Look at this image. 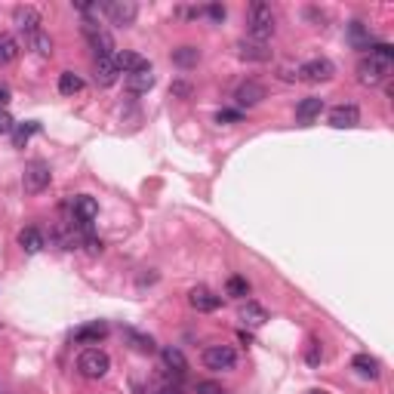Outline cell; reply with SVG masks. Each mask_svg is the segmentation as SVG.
Segmentation results:
<instances>
[{
  "mask_svg": "<svg viewBox=\"0 0 394 394\" xmlns=\"http://www.w3.org/2000/svg\"><path fill=\"white\" fill-rule=\"evenodd\" d=\"M13 25L19 28L25 37L37 34V31H41V13H37L34 6H15L13 10Z\"/></svg>",
  "mask_w": 394,
  "mask_h": 394,
  "instance_id": "9c48e42d",
  "label": "cell"
},
{
  "mask_svg": "<svg viewBox=\"0 0 394 394\" xmlns=\"http://www.w3.org/2000/svg\"><path fill=\"white\" fill-rule=\"evenodd\" d=\"M321 111H323V99L308 96V99H302V102H299V108H296V120H299V123H311L314 118H321Z\"/></svg>",
  "mask_w": 394,
  "mask_h": 394,
  "instance_id": "ac0fdd59",
  "label": "cell"
},
{
  "mask_svg": "<svg viewBox=\"0 0 394 394\" xmlns=\"http://www.w3.org/2000/svg\"><path fill=\"white\" fill-rule=\"evenodd\" d=\"M173 62L179 68H195L200 62V50L197 46H179V50H173Z\"/></svg>",
  "mask_w": 394,
  "mask_h": 394,
  "instance_id": "d4e9b609",
  "label": "cell"
},
{
  "mask_svg": "<svg viewBox=\"0 0 394 394\" xmlns=\"http://www.w3.org/2000/svg\"><path fill=\"white\" fill-rule=\"evenodd\" d=\"M160 358H164V367L169 370V373H176V376H182L185 370H188V360H185V354L179 349H164L160 351Z\"/></svg>",
  "mask_w": 394,
  "mask_h": 394,
  "instance_id": "44dd1931",
  "label": "cell"
},
{
  "mask_svg": "<svg viewBox=\"0 0 394 394\" xmlns=\"http://www.w3.org/2000/svg\"><path fill=\"white\" fill-rule=\"evenodd\" d=\"M305 360H308V364H311V367H321V360H323V351H321V342H318V339H308Z\"/></svg>",
  "mask_w": 394,
  "mask_h": 394,
  "instance_id": "4dcf8cb0",
  "label": "cell"
},
{
  "mask_svg": "<svg viewBox=\"0 0 394 394\" xmlns=\"http://www.w3.org/2000/svg\"><path fill=\"white\" fill-rule=\"evenodd\" d=\"M151 87H154V71H151V65H148V68H142V71L127 74V90H129V92H136V96L148 92Z\"/></svg>",
  "mask_w": 394,
  "mask_h": 394,
  "instance_id": "2e32d148",
  "label": "cell"
},
{
  "mask_svg": "<svg viewBox=\"0 0 394 394\" xmlns=\"http://www.w3.org/2000/svg\"><path fill=\"white\" fill-rule=\"evenodd\" d=\"M204 13L210 15L213 22H222V19H225V15H228V13H225V6H219V3H210V6H206V10H204Z\"/></svg>",
  "mask_w": 394,
  "mask_h": 394,
  "instance_id": "8d00e7d4",
  "label": "cell"
},
{
  "mask_svg": "<svg viewBox=\"0 0 394 394\" xmlns=\"http://www.w3.org/2000/svg\"><path fill=\"white\" fill-rule=\"evenodd\" d=\"M52 173H50V164H43V160H31L25 167V173H22V188L28 191V195H41V191L50 185Z\"/></svg>",
  "mask_w": 394,
  "mask_h": 394,
  "instance_id": "277c9868",
  "label": "cell"
},
{
  "mask_svg": "<svg viewBox=\"0 0 394 394\" xmlns=\"http://www.w3.org/2000/svg\"><path fill=\"white\" fill-rule=\"evenodd\" d=\"M83 37L90 41V46L96 50V59H102V56H114V41H111V34L99 25V22H92V19H87L83 22Z\"/></svg>",
  "mask_w": 394,
  "mask_h": 394,
  "instance_id": "5b68a950",
  "label": "cell"
},
{
  "mask_svg": "<svg viewBox=\"0 0 394 394\" xmlns=\"http://www.w3.org/2000/svg\"><path fill=\"white\" fill-rule=\"evenodd\" d=\"M83 246H87V253H90V256H99V253L105 250V244L99 241L96 234H87V237H83Z\"/></svg>",
  "mask_w": 394,
  "mask_h": 394,
  "instance_id": "d6a6232c",
  "label": "cell"
},
{
  "mask_svg": "<svg viewBox=\"0 0 394 394\" xmlns=\"http://www.w3.org/2000/svg\"><path fill=\"white\" fill-rule=\"evenodd\" d=\"M268 96V90L262 87L259 80H246V83H241L237 87V92H234V99H237V105H244V108H253V105H259L262 99Z\"/></svg>",
  "mask_w": 394,
  "mask_h": 394,
  "instance_id": "8fae6325",
  "label": "cell"
},
{
  "mask_svg": "<svg viewBox=\"0 0 394 394\" xmlns=\"http://www.w3.org/2000/svg\"><path fill=\"white\" fill-rule=\"evenodd\" d=\"M351 367L358 370L360 376H367V379H376V376H379V360L370 358V354H354Z\"/></svg>",
  "mask_w": 394,
  "mask_h": 394,
  "instance_id": "603a6c76",
  "label": "cell"
},
{
  "mask_svg": "<svg viewBox=\"0 0 394 394\" xmlns=\"http://www.w3.org/2000/svg\"><path fill=\"white\" fill-rule=\"evenodd\" d=\"M108 19H111V25H118V28H129L136 22V15H139V6L133 3V0H111V3H105V10H102Z\"/></svg>",
  "mask_w": 394,
  "mask_h": 394,
  "instance_id": "52a82bcc",
  "label": "cell"
},
{
  "mask_svg": "<svg viewBox=\"0 0 394 394\" xmlns=\"http://www.w3.org/2000/svg\"><path fill=\"white\" fill-rule=\"evenodd\" d=\"M173 96H179V99H191V87H188V83H182V80H176V83H173Z\"/></svg>",
  "mask_w": 394,
  "mask_h": 394,
  "instance_id": "f35d334b",
  "label": "cell"
},
{
  "mask_svg": "<svg viewBox=\"0 0 394 394\" xmlns=\"http://www.w3.org/2000/svg\"><path fill=\"white\" fill-rule=\"evenodd\" d=\"M154 394H182L179 388H160V391H154Z\"/></svg>",
  "mask_w": 394,
  "mask_h": 394,
  "instance_id": "60d3db41",
  "label": "cell"
},
{
  "mask_svg": "<svg viewBox=\"0 0 394 394\" xmlns=\"http://www.w3.org/2000/svg\"><path fill=\"white\" fill-rule=\"evenodd\" d=\"M19 246L25 253H31V256H34V253H41L43 246H46V241H43V234L37 228H22L19 231Z\"/></svg>",
  "mask_w": 394,
  "mask_h": 394,
  "instance_id": "ffe728a7",
  "label": "cell"
},
{
  "mask_svg": "<svg viewBox=\"0 0 394 394\" xmlns=\"http://www.w3.org/2000/svg\"><path fill=\"white\" fill-rule=\"evenodd\" d=\"M127 339H129V342H136V349L139 351H154V339L151 336H139V333H133V330H127Z\"/></svg>",
  "mask_w": 394,
  "mask_h": 394,
  "instance_id": "1f68e13d",
  "label": "cell"
},
{
  "mask_svg": "<svg viewBox=\"0 0 394 394\" xmlns=\"http://www.w3.org/2000/svg\"><path fill=\"white\" fill-rule=\"evenodd\" d=\"M370 59L376 62H385V65H391L394 62V50L388 43H370Z\"/></svg>",
  "mask_w": 394,
  "mask_h": 394,
  "instance_id": "f546056e",
  "label": "cell"
},
{
  "mask_svg": "<svg viewBox=\"0 0 394 394\" xmlns=\"http://www.w3.org/2000/svg\"><path fill=\"white\" fill-rule=\"evenodd\" d=\"M272 34H274V13H272V6L262 3V0L250 3V41L265 43Z\"/></svg>",
  "mask_w": 394,
  "mask_h": 394,
  "instance_id": "6da1fadb",
  "label": "cell"
},
{
  "mask_svg": "<svg viewBox=\"0 0 394 394\" xmlns=\"http://www.w3.org/2000/svg\"><path fill=\"white\" fill-rule=\"evenodd\" d=\"M237 56L246 62H268L272 50H268V43H259V41H241L237 43Z\"/></svg>",
  "mask_w": 394,
  "mask_h": 394,
  "instance_id": "9a60e30c",
  "label": "cell"
},
{
  "mask_svg": "<svg viewBox=\"0 0 394 394\" xmlns=\"http://www.w3.org/2000/svg\"><path fill=\"white\" fill-rule=\"evenodd\" d=\"M241 321L250 323V327H262L268 321V311L256 302H246V305H241Z\"/></svg>",
  "mask_w": 394,
  "mask_h": 394,
  "instance_id": "7402d4cb",
  "label": "cell"
},
{
  "mask_svg": "<svg viewBox=\"0 0 394 394\" xmlns=\"http://www.w3.org/2000/svg\"><path fill=\"white\" fill-rule=\"evenodd\" d=\"M118 74H120V68H118V62H114V56H102V59H96V83L99 87H111L114 80H118Z\"/></svg>",
  "mask_w": 394,
  "mask_h": 394,
  "instance_id": "5bb4252c",
  "label": "cell"
},
{
  "mask_svg": "<svg viewBox=\"0 0 394 394\" xmlns=\"http://www.w3.org/2000/svg\"><path fill=\"white\" fill-rule=\"evenodd\" d=\"M83 90V77L74 71H62L59 74V92L62 96H74V92Z\"/></svg>",
  "mask_w": 394,
  "mask_h": 394,
  "instance_id": "cb8c5ba5",
  "label": "cell"
},
{
  "mask_svg": "<svg viewBox=\"0 0 394 394\" xmlns=\"http://www.w3.org/2000/svg\"><path fill=\"white\" fill-rule=\"evenodd\" d=\"M197 394H228V391L216 382H197Z\"/></svg>",
  "mask_w": 394,
  "mask_h": 394,
  "instance_id": "d590c367",
  "label": "cell"
},
{
  "mask_svg": "<svg viewBox=\"0 0 394 394\" xmlns=\"http://www.w3.org/2000/svg\"><path fill=\"white\" fill-rule=\"evenodd\" d=\"M105 336H108V323H102V321L74 330V342H102Z\"/></svg>",
  "mask_w": 394,
  "mask_h": 394,
  "instance_id": "d6986e66",
  "label": "cell"
},
{
  "mask_svg": "<svg viewBox=\"0 0 394 394\" xmlns=\"http://www.w3.org/2000/svg\"><path fill=\"white\" fill-rule=\"evenodd\" d=\"M391 65H385V62H376V59H360L358 65V80L364 83V87H376V83H382L385 77H388Z\"/></svg>",
  "mask_w": 394,
  "mask_h": 394,
  "instance_id": "ba28073f",
  "label": "cell"
},
{
  "mask_svg": "<svg viewBox=\"0 0 394 394\" xmlns=\"http://www.w3.org/2000/svg\"><path fill=\"white\" fill-rule=\"evenodd\" d=\"M6 102H10V90H6L3 83H0V108H3Z\"/></svg>",
  "mask_w": 394,
  "mask_h": 394,
  "instance_id": "ab89813d",
  "label": "cell"
},
{
  "mask_svg": "<svg viewBox=\"0 0 394 394\" xmlns=\"http://www.w3.org/2000/svg\"><path fill=\"white\" fill-rule=\"evenodd\" d=\"M71 210H74V222H80V225H92V219L99 216V204L90 195H77Z\"/></svg>",
  "mask_w": 394,
  "mask_h": 394,
  "instance_id": "4fadbf2b",
  "label": "cell"
},
{
  "mask_svg": "<svg viewBox=\"0 0 394 394\" xmlns=\"http://www.w3.org/2000/svg\"><path fill=\"white\" fill-rule=\"evenodd\" d=\"M77 370H80V376H87V379H102L108 370H111V358H108L102 349H87L77 358Z\"/></svg>",
  "mask_w": 394,
  "mask_h": 394,
  "instance_id": "7a4b0ae2",
  "label": "cell"
},
{
  "mask_svg": "<svg viewBox=\"0 0 394 394\" xmlns=\"http://www.w3.org/2000/svg\"><path fill=\"white\" fill-rule=\"evenodd\" d=\"M336 74V68H333V62L330 59H308L299 65V71L296 77L299 80H305V83H323V80H330V77Z\"/></svg>",
  "mask_w": 394,
  "mask_h": 394,
  "instance_id": "8992f818",
  "label": "cell"
},
{
  "mask_svg": "<svg viewBox=\"0 0 394 394\" xmlns=\"http://www.w3.org/2000/svg\"><path fill=\"white\" fill-rule=\"evenodd\" d=\"M349 37H351V43L358 46V50H370V34H367V28L360 25V22H351L349 25Z\"/></svg>",
  "mask_w": 394,
  "mask_h": 394,
  "instance_id": "f1b7e54d",
  "label": "cell"
},
{
  "mask_svg": "<svg viewBox=\"0 0 394 394\" xmlns=\"http://www.w3.org/2000/svg\"><path fill=\"white\" fill-rule=\"evenodd\" d=\"M241 118H244L241 111H219V114H216V120H219V123H237Z\"/></svg>",
  "mask_w": 394,
  "mask_h": 394,
  "instance_id": "74e56055",
  "label": "cell"
},
{
  "mask_svg": "<svg viewBox=\"0 0 394 394\" xmlns=\"http://www.w3.org/2000/svg\"><path fill=\"white\" fill-rule=\"evenodd\" d=\"M114 62H118V68H120L123 74H133V71H142V68H148V59L139 56V52H129V50L114 52Z\"/></svg>",
  "mask_w": 394,
  "mask_h": 394,
  "instance_id": "e0dca14e",
  "label": "cell"
},
{
  "mask_svg": "<svg viewBox=\"0 0 394 394\" xmlns=\"http://www.w3.org/2000/svg\"><path fill=\"white\" fill-rule=\"evenodd\" d=\"M188 302H191V308H195V311L210 314V311H216V308L222 305V296H216V293L206 290V287H195V290L188 293Z\"/></svg>",
  "mask_w": 394,
  "mask_h": 394,
  "instance_id": "30bf717a",
  "label": "cell"
},
{
  "mask_svg": "<svg viewBox=\"0 0 394 394\" xmlns=\"http://www.w3.org/2000/svg\"><path fill=\"white\" fill-rule=\"evenodd\" d=\"M15 56H19V43L10 34H0V65H10Z\"/></svg>",
  "mask_w": 394,
  "mask_h": 394,
  "instance_id": "83f0119b",
  "label": "cell"
},
{
  "mask_svg": "<svg viewBox=\"0 0 394 394\" xmlns=\"http://www.w3.org/2000/svg\"><path fill=\"white\" fill-rule=\"evenodd\" d=\"M37 129H41V127H37V123H28V127H19V129H15V145H25V142H28V136H34Z\"/></svg>",
  "mask_w": 394,
  "mask_h": 394,
  "instance_id": "836d02e7",
  "label": "cell"
},
{
  "mask_svg": "<svg viewBox=\"0 0 394 394\" xmlns=\"http://www.w3.org/2000/svg\"><path fill=\"white\" fill-rule=\"evenodd\" d=\"M13 127H15L13 114L6 111V108H0V133H13Z\"/></svg>",
  "mask_w": 394,
  "mask_h": 394,
  "instance_id": "e575fe53",
  "label": "cell"
},
{
  "mask_svg": "<svg viewBox=\"0 0 394 394\" xmlns=\"http://www.w3.org/2000/svg\"><path fill=\"white\" fill-rule=\"evenodd\" d=\"M225 296H231V299H244V296H250V283H246V277L231 274L228 281H225Z\"/></svg>",
  "mask_w": 394,
  "mask_h": 394,
  "instance_id": "484cf974",
  "label": "cell"
},
{
  "mask_svg": "<svg viewBox=\"0 0 394 394\" xmlns=\"http://www.w3.org/2000/svg\"><path fill=\"white\" fill-rule=\"evenodd\" d=\"M200 360L213 373H228V370L237 367V351L231 345H210V349H204V358Z\"/></svg>",
  "mask_w": 394,
  "mask_h": 394,
  "instance_id": "3957f363",
  "label": "cell"
},
{
  "mask_svg": "<svg viewBox=\"0 0 394 394\" xmlns=\"http://www.w3.org/2000/svg\"><path fill=\"white\" fill-rule=\"evenodd\" d=\"M358 120H360L358 105H336L330 111V127H336V129H351V127H358Z\"/></svg>",
  "mask_w": 394,
  "mask_h": 394,
  "instance_id": "7c38bea8",
  "label": "cell"
},
{
  "mask_svg": "<svg viewBox=\"0 0 394 394\" xmlns=\"http://www.w3.org/2000/svg\"><path fill=\"white\" fill-rule=\"evenodd\" d=\"M28 43H31V50H37V56H43V59L52 56V37L46 34V31H37V34H31Z\"/></svg>",
  "mask_w": 394,
  "mask_h": 394,
  "instance_id": "4316f807",
  "label": "cell"
},
{
  "mask_svg": "<svg viewBox=\"0 0 394 394\" xmlns=\"http://www.w3.org/2000/svg\"><path fill=\"white\" fill-rule=\"evenodd\" d=\"M308 394H327V391H308Z\"/></svg>",
  "mask_w": 394,
  "mask_h": 394,
  "instance_id": "b9f144b4",
  "label": "cell"
}]
</instances>
